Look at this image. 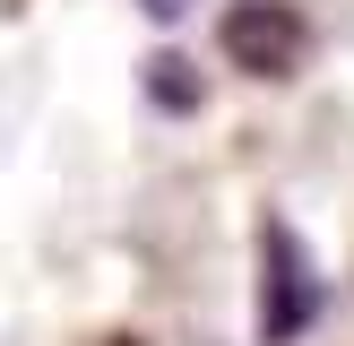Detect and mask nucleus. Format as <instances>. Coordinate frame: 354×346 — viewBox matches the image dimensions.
Instances as JSON below:
<instances>
[{
  "instance_id": "nucleus-1",
  "label": "nucleus",
  "mask_w": 354,
  "mask_h": 346,
  "mask_svg": "<svg viewBox=\"0 0 354 346\" xmlns=\"http://www.w3.org/2000/svg\"><path fill=\"white\" fill-rule=\"evenodd\" d=\"M320 320V268L311 251L294 242V225H259V338L268 346H294L303 329Z\"/></svg>"
},
{
  "instance_id": "nucleus-2",
  "label": "nucleus",
  "mask_w": 354,
  "mask_h": 346,
  "mask_svg": "<svg viewBox=\"0 0 354 346\" xmlns=\"http://www.w3.org/2000/svg\"><path fill=\"white\" fill-rule=\"evenodd\" d=\"M311 52V26L294 0H234L225 9V61L242 78H294Z\"/></svg>"
},
{
  "instance_id": "nucleus-3",
  "label": "nucleus",
  "mask_w": 354,
  "mask_h": 346,
  "mask_svg": "<svg viewBox=\"0 0 354 346\" xmlns=\"http://www.w3.org/2000/svg\"><path fill=\"white\" fill-rule=\"evenodd\" d=\"M147 86H156V95H173L165 113H190V104H199V78L182 69V52H165V61H147Z\"/></svg>"
},
{
  "instance_id": "nucleus-4",
  "label": "nucleus",
  "mask_w": 354,
  "mask_h": 346,
  "mask_svg": "<svg viewBox=\"0 0 354 346\" xmlns=\"http://www.w3.org/2000/svg\"><path fill=\"white\" fill-rule=\"evenodd\" d=\"M138 9H147V17H182L190 0H138Z\"/></svg>"
}]
</instances>
